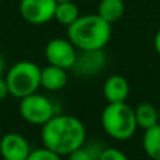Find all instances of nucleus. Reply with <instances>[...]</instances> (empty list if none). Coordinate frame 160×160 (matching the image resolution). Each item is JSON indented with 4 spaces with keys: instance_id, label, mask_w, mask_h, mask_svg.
Returning a JSON list of instances; mask_svg holds the SVG:
<instances>
[{
    "instance_id": "f257e3e1",
    "label": "nucleus",
    "mask_w": 160,
    "mask_h": 160,
    "mask_svg": "<svg viewBox=\"0 0 160 160\" xmlns=\"http://www.w3.org/2000/svg\"><path fill=\"white\" fill-rule=\"evenodd\" d=\"M86 138L87 132L84 124L73 115L56 114L42 125L41 129L44 146L59 156H68L76 150L86 142Z\"/></svg>"
},
{
    "instance_id": "f03ea898",
    "label": "nucleus",
    "mask_w": 160,
    "mask_h": 160,
    "mask_svg": "<svg viewBox=\"0 0 160 160\" xmlns=\"http://www.w3.org/2000/svg\"><path fill=\"white\" fill-rule=\"evenodd\" d=\"M111 24L98 14L80 16L68 27V38L80 51L104 49L111 39Z\"/></svg>"
},
{
    "instance_id": "7ed1b4c3",
    "label": "nucleus",
    "mask_w": 160,
    "mask_h": 160,
    "mask_svg": "<svg viewBox=\"0 0 160 160\" xmlns=\"http://www.w3.org/2000/svg\"><path fill=\"white\" fill-rule=\"evenodd\" d=\"M101 125L105 133L115 141H128L136 132L135 110L125 102H108L101 112Z\"/></svg>"
},
{
    "instance_id": "20e7f679",
    "label": "nucleus",
    "mask_w": 160,
    "mask_h": 160,
    "mask_svg": "<svg viewBox=\"0 0 160 160\" xmlns=\"http://www.w3.org/2000/svg\"><path fill=\"white\" fill-rule=\"evenodd\" d=\"M6 82L11 96L27 97L41 87V68L31 61H18L8 69Z\"/></svg>"
},
{
    "instance_id": "39448f33",
    "label": "nucleus",
    "mask_w": 160,
    "mask_h": 160,
    "mask_svg": "<svg viewBox=\"0 0 160 160\" xmlns=\"http://www.w3.org/2000/svg\"><path fill=\"white\" fill-rule=\"evenodd\" d=\"M18 111L24 121L32 125H41V127L47 124L53 115L59 114L56 105L49 98L38 93H32L27 97L20 98Z\"/></svg>"
},
{
    "instance_id": "423d86ee",
    "label": "nucleus",
    "mask_w": 160,
    "mask_h": 160,
    "mask_svg": "<svg viewBox=\"0 0 160 160\" xmlns=\"http://www.w3.org/2000/svg\"><path fill=\"white\" fill-rule=\"evenodd\" d=\"M76 49L78 48L72 44L69 38H53L45 47V58L49 65L69 70L75 65L78 56Z\"/></svg>"
},
{
    "instance_id": "0eeeda50",
    "label": "nucleus",
    "mask_w": 160,
    "mask_h": 160,
    "mask_svg": "<svg viewBox=\"0 0 160 160\" xmlns=\"http://www.w3.org/2000/svg\"><path fill=\"white\" fill-rule=\"evenodd\" d=\"M56 4V0H21L20 14L30 24H47L53 20Z\"/></svg>"
},
{
    "instance_id": "6e6552de",
    "label": "nucleus",
    "mask_w": 160,
    "mask_h": 160,
    "mask_svg": "<svg viewBox=\"0 0 160 160\" xmlns=\"http://www.w3.org/2000/svg\"><path fill=\"white\" fill-rule=\"evenodd\" d=\"M105 65H107V55L104 49L80 51L70 70H73V73L80 78H93L104 69Z\"/></svg>"
},
{
    "instance_id": "1a4fd4ad",
    "label": "nucleus",
    "mask_w": 160,
    "mask_h": 160,
    "mask_svg": "<svg viewBox=\"0 0 160 160\" xmlns=\"http://www.w3.org/2000/svg\"><path fill=\"white\" fill-rule=\"evenodd\" d=\"M31 146L22 135L16 132L6 133L0 142V155L4 160H27Z\"/></svg>"
},
{
    "instance_id": "9d476101",
    "label": "nucleus",
    "mask_w": 160,
    "mask_h": 160,
    "mask_svg": "<svg viewBox=\"0 0 160 160\" xmlns=\"http://www.w3.org/2000/svg\"><path fill=\"white\" fill-rule=\"evenodd\" d=\"M102 94L107 102H125L129 96L128 80L121 75H111L102 84Z\"/></svg>"
},
{
    "instance_id": "9b49d317",
    "label": "nucleus",
    "mask_w": 160,
    "mask_h": 160,
    "mask_svg": "<svg viewBox=\"0 0 160 160\" xmlns=\"http://www.w3.org/2000/svg\"><path fill=\"white\" fill-rule=\"evenodd\" d=\"M69 75L68 69L53 65H48L47 68L41 69V87L48 91H59L66 87Z\"/></svg>"
},
{
    "instance_id": "f8f14e48",
    "label": "nucleus",
    "mask_w": 160,
    "mask_h": 160,
    "mask_svg": "<svg viewBox=\"0 0 160 160\" xmlns=\"http://www.w3.org/2000/svg\"><path fill=\"white\" fill-rule=\"evenodd\" d=\"M142 146L148 158L152 160H160V122L145 129Z\"/></svg>"
},
{
    "instance_id": "ddd939ff",
    "label": "nucleus",
    "mask_w": 160,
    "mask_h": 160,
    "mask_svg": "<svg viewBox=\"0 0 160 160\" xmlns=\"http://www.w3.org/2000/svg\"><path fill=\"white\" fill-rule=\"evenodd\" d=\"M125 13V3L124 0H101L98 3L97 14L108 21L110 24L122 18Z\"/></svg>"
},
{
    "instance_id": "4468645a",
    "label": "nucleus",
    "mask_w": 160,
    "mask_h": 160,
    "mask_svg": "<svg viewBox=\"0 0 160 160\" xmlns=\"http://www.w3.org/2000/svg\"><path fill=\"white\" fill-rule=\"evenodd\" d=\"M135 117H136V124L142 129H148V128L153 127V125L159 124V110L153 104L149 102H141L136 105Z\"/></svg>"
},
{
    "instance_id": "2eb2a0df",
    "label": "nucleus",
    "mask_w": 160,
    "mask_h": 160,
    "mask_svg": "<svg viewBox=\"0 0 160 160\" xmlns=\"http://www.w3.org/2000/svg\"><path fill=\"white\" fill-rule=\"evenodd\" d=\"M79 17H80L79 8H78V6L73 3V0H70V2H59L58 4H56L53 20H56L59 24L69 27Z\"/></svg>"
},
{
    "instance_id": "dca6fc26",
    "label": "nucleus",
    "mask_w": 160,
    "mask_h": 160,
    "mask_svg": "<svg viewBox=\"0 0 160 160\" xmlns=\"http://www.w3.org/2000/svg\"><path fill=\"white\" fill-rule=\"evenodd\" d=\"M27 160H62V156H59L58 153L49 150L48 148H38L35 150H31L30 156Z\"/></svg>"
},
{
    "instance_id": "f3484780",
    "label": "nucleus",
    "mask_w": 160,
    "mask_h": 160,
    "mask_svg": "<svg viewBox=\"0 0 160 160\" xmlns=\"http://www.w3.org/2000/svg\"><path fill=\"white\" fill-rule=\"evenodd\" d=\"M98 160H129L122 150L117 148H104Z\"/></svg>"
},
{
    "instance_id": "a211bd4d",
    "label": "nucleus",
    "mask_w": 160,
    "mask_h": 160,
    "mask_svg": "<svg viewBox=\"0 0 160 160\" xmlns=\"http://www.w3.org/2000/svg\"><path fill=\"white\" fill-rule=\"evenodd\" d=\"M83 146L86 148V150L88 152V155L91 156V160H98L100 156H101V152L104 150V146H102L101 143H100L97 139H94V141L88 142V143H83Z\"/></svg>"
},
{
    "instance_id": "6ab92c4d",
    "label": "nucleus",
    "mask_w": 160,
    "mask_h": 160,
    "mask_svg": "<svg viewBox=\"0 0 160 160\" xmlns=\"http://www.w3.org/2000/svg\"><path fill=\"white\" fill-rule=\"evenodd\" d=\"M68 160H91V156L88 155L86 148L82 145L80 148H78L76 150H73V152H70L68 155Z\"/></svg>"
},
{
    "instance_id": "aec40b11",
    "label": "nucleus",
    "mask_w": 160,
    "mask_h": 160,
    "mask_svg": "<svg viewBox=\"0 0 160 160\" xmlns=\"http://www.w3.org/2000/svg\"><path fill=\"white\" fill-rule=\"evenodd\" d=\"M8 94H10V90H8V86H7V82H6V78L0 76V101H2V100H4Z\"/></svg>"
},
{
    "instance_id": "412c9836",
    "label": "nucleus",
    "mask_w": 160,
    "mask_h": 160,
    "mask_svg": "<svg viewBox=\"0 0 160 160\" xmlns=\"http://www.w3.org/2000/svg\"><path fill=\"white\" fill-rule=\"evenodd\" d=\"M153 47H155V51L160 55V30L155 34V38H153Z\"/></svg>"
},
{
    "instance_id": "4be33fe9",
    "label": "nucleus",
    "mask_w": 160,
    "mask_h": 160,
    "mask_svg": "<svg viewBox=\"0 0 160 160\" xmlns=\"http://www.w3.org/2000/svg\"><path fill=\"white\" fill-rule=\"evenodd\" d=\"M3 72H4V59H3L2 53H0V76L3 75Z\"/></svg>"
},
{
    "instance_id": "5701e85b",
    "label": "nucleus",
    "mask_w": 160,
    "mask_h": 160,
    "mask_svg": "<svg viewBox=\"0 0 160 160\" xmlns=\"http://www.w3.org/2000/svg\"><path fill=\"white\" fill-rule=\"evenodd\" d=\"M56 2L59 3V2H70V0H56Z\"/></svg>"
},
{
    "instance_id": "b1692460",
    "label": "nucleus",
    "mask_w": 160,
    "mask_h": 160,
    "mask_svg": "<svg viewBox=\"0 0 160 160\" xmlns=\"http://www.w3.org/2000/svg\"><path fill=\"white\" fill-rule=\"evenodd\" d=\"M159 122H160V110H159Z\"/></svg>"
},
{
    "instance_id": "393cba45",
    "label": "nucleus",
    "mask_w": 160,
    "mask_h": 160,
    "mask_svg": "<svg viewBox=\"0 0 160 160\" xmlns=\"http://www.w3.org/2000/svg\"><path fill=\"white\" fill-rule=\"evenodd\" d=\"M0 142H2V136H0Z\"/></svg>"
}]
</instances>
